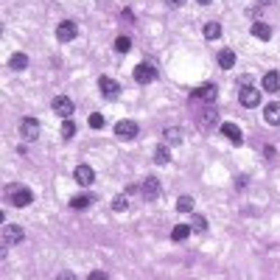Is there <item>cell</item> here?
<instances>
[{
	"instance_id": "6da1fadb",
	"label": "cell",
	"mask_w": 280,
	"mask_h": 280,
	"mask_svg": "<svg viewBox=\"0 0 280 280\" xmlns=\"http://www.w3.org/2000/svg\"><path fill=\"white\" fill-rule=\"evenodd\" d=\"M134 81H137V84H152V81H157V67L154 65H149V62H143V65H137L134 67Z\"/></svg>"
},
{
	"instance_id": "7a4b0ae2",
	"label": "cell",
	"mask_w": 280,
	"mask_h": 280,
	"mask_svg": "<svg viewBox=\"0 0 280 280\" xmlns=\"http://www.w3.org/2000/svg\"><path fill=\"white\" fill-rule=\"evenodd\" d=\"M76 37H79V25H76L73 20H62V23L56 25V39H59V42H73Z\"/></svg>"
},
{
	"instance_id": "3957f363",
	"label": "cell",
	"mask_w": 280,
	"mask_h": 280,
	"mask_svg": "<svg viewBox=\"0 0 280 280\" xmlns=\"http://www.w3.org/2000/svg\"><path fill=\"white\" fill-rule=\"evenodd\" d=\"M25 238V232H23V227H17V224H6L3 227V250H9V247H17L20 241Z\"/></svg>"
},
{
	"instance_id": "277c9868",
	"label": "cell",
	"mask_w": 280,
	"mask_h": 280,
	"mask_svg": "<svg viewBox=\"0 0 280 280\" xmlns=\"http://www.w3.org/2000/svg\"><path fill=\"white\" fill-rule=\"evenodd\" d=\"M20 137H23V140H37L39 137V121H37V118H23V121H20Z\"/></svg>"
},
{
	"instance_id": "5b68a950",
	"label": "cell",
	"mask_w": 280,
	"mask_h": 280,
	"mask_svg": "<svg viewBox=\"0 0 280 280\" xmlns=\"http://www.w3.org/2000/svg\"><path fill=\"white\" fill-rule=\"evenodd\" d=\"M137 132H140V126L134 121H118L115 123V134L121 140H134V137H137Z\"/></svg>"
},
{
	"instance_id": "8992f818",
	"label": "cell",
	"mask_w": 280,
	"mask_h": 280,
	"mask_svg": "<svg viewBox=\"0 0 280 280\" xmlns=\"http://www.w3.org/2000/svg\"><path fill=\"white\" fill-rule=\"evenodd\" d=\"M51 107H54V112H56V115L62 118V121H65V118H70V115H73V101H70V98H67V96H56Z\"/></svg>"
},
{
	"instance_id": "52a82bcc",
	"label": "cell",
	"mask_w": 280,
	"mask_h": 280,
	"mask_svg": "<svg viewBox=\"0 0 280 280\" xmlns=\"http://www.w3.org/2000/svg\"><path fill=\"white\" fill-rule=\"evenodd\" d=\"M238 98H241V104L247 107V110H255L258 104H261V92H258L255 87H250V84L241 87V96H238Z\"/></svg>"
},
{
	"instance_id": "ba28073f",
	"label": "cell",
	"mask_w": 280,
	"mask_h": 280,
	"mask_svg": "<svg viewBox=\"0 0 280 280\" xmlns=\"http://www.w3.org/2000/svg\"><path fill=\"white\" fill-rule=\"evenodd\" d=\"M98 87H101L104 98H110V101H115V98L121 96V87H118V81L110 79V76H101V79H98Z\"/></svg>"
},
{
	"instance_id": "9c48e42d",
	"label": "cell",
	"mask_w": 280,
	"mask_h": 280,
	"mask_svg": "<svg viewBox=\"0 0 280 280\" xmlns=\"http://www.w3.org/2000/svg\"><path fill=\"white\" fill-rule=\"evenodd\" d=\"M140 194H143V199H146V202L157 199V196H160V179H157V177L143 179V185H140Z\"/></svg>"
},
{
	"instance_id": "30bf717a",
	"label": "cell",
	"mask_w": 280,
	"mask_h": 280,
	"mask_svg": "<svg viewBox=\"0 0 280 280\" xmlns=\"http://www.w3.org/2000/svg\"><path fill=\"white\" fill-rule=\"evenodd\" d=\"M31 202H34V194H31L28 188L17 185V191H12V205H14V207H28Z\"/></svg>"
},
{
	"instance_id": "8fae6325",
	"label": "cell",
	"mask_w": 280,
	"mask_h": 280,
	"mask_svg": "<svg viewBox=\"0 0 280 280\" xmlns=\"http://www.w3.org/2000/svg\"><path fill=\"white\" fill-rule=\"evenodd\" d=\"M221 134L230 140L232 146H241L244 143V134H241V129H238L236 123H221Z\"/></svg>"
},
{
	"instance_id": "7c38bea8",
	"label": "cell",
	"mask_w": 280,
	"mask_h": 280,
	"mask_svg": "<svg viewBox=\"0 0 280 280\" xmlns=\"http://www.w3.org/2000/svg\"><path fill=\"white\" fill-rule=\"evenodd\" d=\"M182 137H185V132L179 126H168L163 132V143H165V146H179V143H182Z\"/></svg>"
},
{
	"instance_id": "4fadbf2b",
	"label": "cell",
	"mask_w": 280,
	"mask_h": 280,
	"mask_svg": "<svg viewBox=\"0 0 280 280\" xmlns=\"http://www.w3.org/2000/svg\"><path fill=\"white\" fill-rule=\"evenodd\" d=\"M263 118H266L269 126H280V104H277V101L266 104V110H263Z\"/></svg>"
},
{
	"instance_id": "5bb4252c",
	"label": "cell",
	"mask_w": 280,
	"mask_h": 280,
	"mask_svg": "<svg viewBox=\"0 0 280 280\" xmlns=\"http://www.w3.org/2000/svg\"><path fill=\"white\" fill-rule=\"evenodd\" d=\"M73 177H76V182H79V185H90L92 179H96V171H92L90 165H79V168L73 171Z\"/></svg>"
},
{
	"instance_id": "9a60e30c",
	"label": "cell",
	"mask_w": 280,
	"mask_h": 280,
	"mask_svg": "<svg viewBox=\"0 0 280 280\" xmlns=\"http://www.w3.org/2000/svg\"><path fill=\"white\" fill-rule=\"evenodd\" d=\"M216 96H219V87L216 84H202L194 90V98H202V101H213Z\"/></svg>"
},
{
	"instance_id": "2e32d148",
	"label": "cell",
	"mask_w": 280,
	"mask_h": 280,
	"mask_svg": "<svg viewBox=\"0 0 280 280\" xmlns=\"http://www.w3.org/2000/svg\"><path fill=\"white\" fill-rule=\"evenodd\" d=\"M92 202H96V196H92V194H79V196L70 199V207H73V210H87Z\"/></svg>"
},
{
	"instance_id": "e0dca14e",
	"label": "cell",
	"mask_w": 280,
	"mask_h": 280,
	"mask_svg": "<svg viewBox=\"0 0 280 280\" xmlns=\"http://www.w3.org/2000/svg\"><path fill=\"white\" fill-rule=\"evenodd\" d=\"M263 90L277 92L280 90V73H263Z\"/></svg>"
},
{
	"instance_id": "ac0fdd59",
	"label": "cell",
	"mask_w": 280,
	"mask_h": 280,
	"mask_svg": "<svg viewBox=\"0 0 280 280\" xmlns=\"http://www.w3.org/2000/svg\"><path fill=\"white\" fill-rule=\"evenodd\" d=\"M252 37H255V39H263V42H266V39L272 37V28H269L266 23H255V25H252Z\"/></svg>"
},
{
	"instance_id": "d6986e66",
	"label": "cell",
	"mask_w": 280,
	"mask_h": 280,
	"mask_svg": "<svg viewBox=\"0 0 280 280\" xmlns=\"http://www.w3.org/2000/svg\"><path fill=\"white\" fill-rule=\"evenodd\" d=\"M232 65H236V51H219V67L230 70Z\"/></svg>"
},
{
	"instance_id": "ffe728a7",
	"label": "cell",
	"mask_w": 280,
	"mask_h": 280,
	"mask_svg": "<svg viewBox=\"0 0 280 280\" xmlns=\"http://www.w3.org/2000/svg\"><path fill=\"white\" fill-rule=\"evenodd\" d=\"M188 236H191L188 224H174V230H171V241H185Z\"/></svg>"
},
{
	"instance_id": "44dd1931",
	"label": "cell",
	"mask_w": 280,
	"mask_h": 280,
	"mask_svg": "<svg viewBox=\"0 0 280 280\" xmlns=\"http://www.w3.org/2000/svg\"><path fill=\"white\" fill-rule=\"evenodd\" d=\"M221 37V25L219 23H207L205 25V39L207 42H213V39H219Z\"/></svg>"
},
{
	"instance_id": "7402d4cb",
	"label": "cell",
	"mask_w": 280,
	"mask_h": 280,
	"mask_svg": "<svg viewBox=\"0 0 280 280\" xmlns=\"http://www.w3.org/2000/svg\"><path fill=\"white\" fill-rule=\"evenodd\" d=\"M154 163L157 165H168L171 163V154H168V146H157V152H154Z\"/></svg>"
},
{
	"instance_id": "603a6c76",
	"label": "cell",
	"mask_w": 280,
	"mask_h": 280,
	"mask_svg": "<svg viewBox=\"0 0 280 280\" xmlns=\"http://www.w3.org/2000/svg\"><path fill=\"white\" fill-rule=\"evenodd\" d=\"M9 65H12V70H25V67H28V56H25V54H14L12 59H9Z\"/></svg>"
},
{
	"instance_id": "cb8c5ba5",
	"label": "cell",
	"mask_w": 280,
	"mask_h": 280,
	"mask_svg": "<svg viewBox=\"0 0 280 280\" xmlns=\"http://www.w3.org/2000/svg\"><path fill=\"white\" fill-rule=\"evenodd\" d=\"M177 210H179V213H194V199H191V196H179V199H177Z\"/></svg>"
},
{
	"instance_id": "d4e9b609",
	"label": "cell",
	"mask_w": 280,
	"mask_h": 280,
	"mask_svg": "<svg viewBox=\"0 0 280 280\" xmlns=\"http://www.w3.org/2000/svg\"><path fill=\"white\" fill-rule=\"evenodd\" d=\"M76 134V123L70 121V118H65V121H62V140H70Z\"/></svg>"
},
{
	"instance_id": "484cf974",
	"label": "cell",
	"mask_w": 280,
	"mask_h": 280,
	"mask_svg": "<svg viewBox=\"0 0 280 280\" xmlns=\"http://www.w3.org/2000/svg\"><path fill=\"white\" fill-rule=\"evenodd\" d=\"M126 205H129V191H123L121 196H115V202H112V210H118V213H121V210H126Z\"/></svg>"
},
{
	"instance_id": "4316f807",
	"label": "cell",
	"mask_w": 280,
	"mask_h": 280,
	"mask_svg": "<svg viewBox=\"0 0 280 280\" xmlns=\"http://www.w3.org/2000/svg\"><path fill=\"white\" fill-rule=\"evenodd\" d=\"M129 48H132L129 37H118V39H115V51H118V54H129Z\"/></svg>"
},
{
	"instance_id": "83f0119b",
	"label": "cell",
	"mask_w": 280,
	"mask_h": 280,
	"mask_svg": "<svg viewBox=\"0 0 280 280\" xmlns=\"http://www.w3.org/2000/svg\"><path fill=\"white\" fill-rule=\"evenodd\" d=\"M191 230H196V232H205V230H207V221H205V216H194V221H191Z\"/></svg>"
},
{
	"instance_id": "f1b7e54d",
	"label": "cell",
	"mask_w": 280,
	"mask_h": 280,
	"mask_svg": "<svg viewBox=\"0 0 280 280\" xmlns=\"http://www.w3.org/2000/svg\"><path fill=\"white\" fill-rule=\"evenodd\" d=\"M90 126L92 129H104V115H101V112H92V115H90Z\"/></svg>"
},
{
	"instance_id": "f546056e",
	"label": "cell",
	"mask_w": 280,
	"mask_h": 280,
	"mask_svg": "<svg viewBox=\"0 0 280 280\" xmlns=\"http://www.w3.org/2000/svg\"><path fill=\"white\" fill-rule=\"evenodd\" d=\"M87 280H107V272H101V269H96V272H90V277Z\"/></svg>"
},
{
	"instance_id": "4dcf8cb0",
	"label": "cell",
	"mask_w": 280,
	"mask_h": 280,
	"mask_svg": "<svg viewBox=\"0 0 280 280\" xmlns=\"http://www.w3.org/2000/svg\"><path fill=\"white\" fill-rule=\"evenodd\" d=\"M56 280H76V274H73V272H62Z\"/></svg>"
},
{
	"instance_id": "1f68e13d",
	"label": "cell",
	"mask_w": 280,
	"mask_h": 280,
	"mask_svg": "<svg viewBox=\"0 0 280 280\" xmlns=\"http://www.w3.org/2000/svg\"><path fill=\"white\" fill-rule=\"evenodd\" d=\"M165 3H168V6H174V9H177V6H185V0H165Z\"/></svg>"
},
{
	"instance_id": "d6a6232c",
	"label": "cell",
	"mask_w": 280,
	"mask_h": 280,
	"mask_svg": "<svg viewBox=\"0 0 280 280\" xmlns=\"http://www.w3.org/2000/svg\"><path fill=\"white\" fill-rule=\"evenodd\" d=\"M199 3H202V6H207V3H210V0H199Z\"/></svg>"
}]
</instances>
